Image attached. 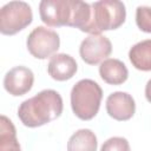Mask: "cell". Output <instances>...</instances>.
Returning <instances> with one entry per match:
<instances>
[{"label":"cell","instance_id":"cell-1","mask_svg":"<svg viewBox=\"0 0 151 151\" xmlns=\"http://www.w3.org/2000/svg\"><path fill=\"white\" fill-rule=\"evenodd\" d=\"M39 14L47 26H71L86 32L91 18V4L80 0H42Z\"/></svg>","mask_w":151,"mask_h":151},{"label":"cell","instance_id":"cell-2","mask_svg":"<svg viewBox=\"0 0 151 151\" xmlns=\"http://www.w3.org/2000/svg\"><path fill=\"white\" fill-rule=\"evenodd\" d=\"M63 107V98L57 91L42 90L20 104L18 117L25 126L38 127L60 117Z\"/></svg>","mask_w":151,"mask_h":151},{"label":"cell","instance_id":"cell-3","mask_svg":"<svg viewBox=\"0 0 151 151\" xmlns=\"http://www.w3.org/2000/svg\"><path fill=\"white\" fill-rule=\"evenodd\" d=\"M103 98L101 87L92 79H81L71 90V107L81 120H90L99 111Z\"/></svg>","mask_w":151,"mask_h":151},{"label":"cell","instance_id":"cell-4","mask_svg":"<svg viewBox=\"0 0 151 151\" xmlns=\"http://www.w3.org/2000/svg\"><path fill=\"white\" fill-rule=\"evenodd\" d=\"M126 18L125 5L118 0H103L91 4V18L86 33L100 34L103 31L117 29Z\"/></svg>","mask_w":151,"mask_h":151},{"label":"cell","instance_id":"cell-5","mask_svg":"<svg viewBox=\"0 0 151 151\" xmlns=\"http://www.w3.org/2000/svg\"><path fill=\"white\" fill-rule=\"evenodd\" d=\"M33 20L31 6L25 1H11L0 9V32L13 35L26 28Z\"/></svg>","mask_w":151,"mask_h":151},{"label":"cell","instance_id":"cell-6","mask_svg":"<svg viewBox=\"0 0 151 151\" xmlns=\"http://www.w3.org/2000/svg\"><path fill=\"white\" fill-rule=\"evenodd\" d=\"M27 50L37 59H47L53 57L59 50L60 38L58 33L44 26L35 27L27 37Z\"/></svg>","mask_w":151,"mask_h":151},{"label":"cell","instance_id":"cell-7","mask_svg":"<svg viewBox=\"0 0 151 151\" xmlns=\"http://www.w3.org/2000/svg\"><path fill=\"white\" fill-rule=\"evenodd\" d=\"M112 52V44L109 38L101 34H90L85 38L79 47V54L81 59L88 65H97Z\"/></svg>","mask_w":151,"mask_h":151},{"label":"cell","instance_id":"cell-8","mask_svg":"<svg viewBox=\"0 0 151 151\" xmlns=\"http://www.w3.org/2000/svg\"><path fill=\"white\" fill-rule=\"evenodd\" d=\"M34 83V74L31 68L26 66H15L11 68L4 78V87L5 90L14 96H24L27 93Z\"/></svg>","mask_w":151,"mask_h":151},{"label":"cell","instance_id":"cell-9","mask_svg":"<svg viewBox=\"0 0 151 151\" xmlns=\"http://www.w3.org/2000/svg\"><path fill=\"white\" fill-rule=\"evenodd\" d=\"M106 111L109 116L116 120H129L133 117L136 111L134 99L126 92H113L106 99Z\"/></svg>","mask_w":151,"mask_h":151},{"label":"cell","instance_id":"cell-10","mask_svg":"<svg viewBox=\"0 0 151 151\" xmlns=\"http://www.w3.org/2000/svg\"><path fill=\"white\" fill-rule=\"evenodd\" d=\"M78 70L77 61L73 57L66 53H57L53 57H51L48 65H47V72L51 76L52 79L58 81H65L71 79Z\"/></svg>","mask_w":151,"mask_h":151},{"label":"cell","instance_id":"cell-11","mask_svg":"<svg viewBox=\"0 0 151 151\" xmlns=\"http://www.w3.org/2000/svg\"><path fill=\"white\" fill-rule=\"evenodd\" d=\"M99 74L101 79L110 85H120L126 81L129 71L123 61L119 59H106L99 66Z\"/></svg>","mask_w":151,"mask_h":151},{"label":"cell","instance_id":"cell-12","mask_svg":"<svg viewBox=\"0 0 151 151\" xmlns=\"http://www.w3.org/2000/svg\"><path fill=\"white\" fill-rule=\"evenodd\" d=\"M129 59L134 68L139 71H151V39L133 45L129 51Z\"/></svg>","mask_w":151,"mask_h":151},{"label":"cell","instance_id":"cell-13","mask_svg":"<svg viewBox=\"0 0 151 151\" xmlns=\"http://www.w3.org/2000/svg\"><path fill=\"white\" fill-rule=\"evenodd\" d=\"M97 137L90 129L76 131L67 142V151H97Z\"/></svg>","mask_w":151,"mask_h":151},{"label":"cell","instance_id":"cell-14","mask_svg":"<svg viewBox=\"0 0 151 151\" xmlns=\"http://www.w3.org/2000/svg\"><path fill=\"white\" fill-rule=\"evenodd\" d=\"M0 151H21L15 127L6 116L0 119Z\"/></svg>","mask_w":151,"mask_h":151},{"label":"cell","instance_id":"cell-15","mask_svg":"<svg viewBox=\"0 0 151 151\" xmlns=\"http://www.w3.org/2000/svg\"><path fill=\"white\" fill-rule=\"evenodd\" d=\"M136 24L140 31L151 33V7H147V6L137 7Z\"/></svg>","mask_w":151,"mask_h":151},{"label":"cell","instance_id":"cell-16","mask_svg":"<svg viewBox=\"0 0 151 151\" xmlns=\"http://www.w3.org/2000/svg\"><path fill=\"white\" fill-rule=\"evenodd\" d=\"M100 151H130V144L123 137H112L104 142Z\"/></svg>","mask_w":151,"mask_h":151},{"label":"cell","instance_id":"cell-17","mask_svg":"<svg viewBox=\"0 0 151 151\" xmlns=\"http://www.w3.org/2000/svg\"><path fill=\"white\" fill-rule=\"evenodd\" d=\"M145 98H146V100L151 104V79L146 83V85H145Z\"/></svg>","mask_w":151,"mask_h":151}]
</instances>
